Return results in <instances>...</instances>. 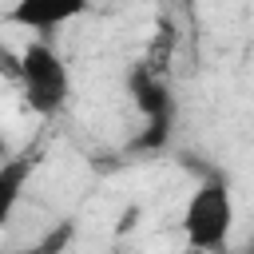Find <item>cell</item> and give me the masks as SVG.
I'll return each instance as SVG.
<instances>
[{
    "mask_svg": "<svg viewBox=\"0 0 254 254\" xmlns=\"http://www.w3.org/2000/svg\"><path fill=\"white\" fill-rule=\"evenodd\" d=\"M36 163H40V151H32V147L20 151V155H8L0 163V226L16 214L20 194H24L28 179H32V171H36Z\"/></svg>",
    "mask_w": 254,
    "mask_h": 254,
    "instance_id": "obj_5",
    "label": "cell"
},
{
    "mask_svg": "<svg viewBox=\"0 0 254 254\" xmlns=\"http://www.w3.org/2000/svg\"><path fill=\"white\" fill-rule=\"evenodd\" d=\"M246 254H254V246H250V250H246Z\"/></svg>",
    "mask_w": 254,
    "mask_h": 254,
    "instance_id": "obj_8",
    "label": "cell"
},
{
    "mask_svg": "<svg viewBox=\"0 0 254 254\" xmlns=\"http://www.w3.org/2000/svg\"><path fill=\"white\" fill-rule=\"evenodd\" d=\"M71 234H75V226H71V222H60V226L40 242V246H28L24 254H64V246L71 242Z\"/></svg>",
    "mask_w": 254,
    "mask_h": 254,
    "instance_id": "obj_6",
    "label": "cell"
},
{
    "mask_svg": "<svg viewBox=\"0 0 254 254\" xmlns=\"http://www.w3.org/2000/svg\"><path fill=\"white\" fill-rule=\"evenodd\" d=\"M127 87H131V95H135V103H139V111H143L147 123L175 119V99H171V87H167V79H163L159 67H151L147 60L135 64L131 75H127Z\"/></svg>",
    "mask_w": 254,
    "mask_h": 254,
    "instance_id": "obj_4",
    "label": "cell"
},
{
    "mask_svg": "<svg viewBox=\"0 0 254 254\" xmlns=\"http://www.w3.org/2000/svg\"><path fill=\"white\" fill-rule=\"evenodd\" d=\"M87 8L79 0H20L16 8L4 12L8 24H20L24 32H36L40 40H52V32L75 16H83Z\"/></svg>",
    "mask_w": 254,
    "mask_h": 254,
    "instance_id": "obj_3",
    "label": "cell"
},
{
    "mask_svg": "<svg viewBox=\"0 0 254 254\" xmlns=\"http://www.w3.org/2000/svg\"><path fill=\"white\" fill-rule=\"evenodd\" d=\"M16 87H20L24 103H28L36 115L52 119V115L64 111V103H67V95H71V71H67L64 56L56 52L52 40L32 36V40L16 52Z\"/></svg>",
    "mask_w": 254,
    "mask_h": 254,
    "instance_id": "obj_1",
    "label": "cell"
},
{
    "mask_svg": "<svg viewBox=\"0 0 254 254\" xmlns=\"http://www.w3.org/2000/svg\"><path fill=\"white\" fill-rule=\"evenodd\" d=\"M8 159V139H4V123H0V163Z\"/></svg>",
    "mask_w": 254,
    "mask_h": 254,
    "instance_id": "obj_7",
    "label": "cell"
},
{
    "mask_svg": "<svg viewBox=\"0 0 254 254\" xmlns=\"http://www.w3.org/2000/svg\"><path fill=\"white\" fill-rule=\"evenodd\" d=\"M234 230V190L222 171H206L183 206V234L202 254H222Z\"/></svg>",
    "mask_w": 254,
    "mask_h": 254,
    "instance_id": "obj_2",
    "label": "cell"
}]
</instances>
